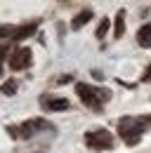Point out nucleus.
<instances>
[{
  "label": "nucleus",
  "mask_w": 151,
  "mask_h": 153,
  "mask_svg": "<svg viewBox=\"0 0 151 153\" xmlns=\"http://www.w3.org/2000/svg\"><path fill=\"white\" fill-rule=\"evenodd\" d=\"M149 125H151V115H139V118L125 115V118L118 120V134L123 137V141L128 146H135L139 141V134L144 132Z\"/></svg>",
  "instance_id": "obj_1"
},
{
  "label": "nucleus",
  "mask_w": 151,
  "mask_h": 153,
  "mask_svg": "<svg viewBox=\"0 0 151 153\" xmlns=\"http://www.w3.org/2000/svg\"><path fill=\"white\" fill-rule=\"evenodd\" d=\"M85 144L90 149H94V151H109V149H113V137L109 130L99 127V130L85 132Z\"/></svg>",
  "instance_id": "obj_2"
},
{
  "label": "nucleus",
  "mask_w": 151,
  "mask_h": 153,
  "mask_svg": "<svg viewBox=\"0 0 151 153\" xmlns=\"http://www.w3.org/2000/svg\"><path fill=\"white\" fill-rule=\"evenodd\" d=\"M76 94L80 97V101L85 104V106H90L94 111H99L102 108V99H99V90H92L90 85H85V82H78L76 85Z\"/></svg>",
  "instance_id": "obj_3"
},
{
  "label": "nucleus",
  "mask_w": 151,
  "mask_h": 153,
  "mask_svg": "<svg viewBox=\"0 0 151 153\" xmlns=\"http://www.w3.org/2000/svg\"><path fill=\"white\" fill-rule=\"evenodd\" d=\"M28 66H31V50L28 47H17L10 57V68L21 71V68H28Z\"/></svg>",
  "instance_id": "obj_4"
},
{
  "label": "nucleus",
  "mask_w": 151,
  "mask_h": 153,
  "mask_svg": "<svg viewBox=\"0 0 151 153\" xmlns=\"http://www.w3.org/2000/svg\"><path fill=\"white\" fill-rule=\"evenodd\" d=\"M40 104H43L47 111H66V108H69V101H66V99H55V97L40 99Z\"/></svg>",
  "instance_id": "obj_5"
},
{
  "label": "nucleus",
  "mask_w": 151,
  "mask_h": 153,
  "mask_svg": "<svg viewBox=\"0 0 151 153\" xmlns=\"http://www.w3.org/2000/svg\"><path fill=\"white\" fill-rule=\"evenodd\" d=\"M137 42H139L144 50L151 47V24H144V26L137 31Z\"/></svg>",
  "instance_id": "obj_6"
},
{
  "label": "nucleus",
  "mask_w": 151,
  "mask_h": 153,
  "mask_svg": "<svg viewBox=\"0 0 151 153\" xmlns=\"http://www.w3.org/2000/svg\"><path fill=\"white\" fill-rule=\"evenodd\" d=\"M33 33H36V24H26V26H19L17 31H14L12 40H14V42H21L24 38H28V36H33Z\"/></svg>",
  "instance_id": "obj_7"
},
{
  "label": "nucleus",
  "mask_w": 151,
  "mask_h": 153,
  "mask_svg": "<svg viewBox=\"0 0 151 153\" xmlns=\"http://www.w3.org/2000/svg\"><path fill=\"white\" fill-rule=\"evenodd\" d=\"M90 19H92V12H90V10H83L80 14H76V17H73V21H71V28H73V31H78V28H83V26H85Z\"/></svg>",
  "instance_id": "obj_8"
},
{
  "label": "nucleus",
  "mask_w": 151,
  "mask_h": 153,
  "mask_svg": "<svg viewBox=\"0 0 151 153\" xmlns=\"http://www.w3.org/2000/svg\"><path fill=\"white\" fill-rule=\"evenodd\" d=\"M123 33H125V10H120L116 14V24H113V36L123 38Z\"/></svg>",
  "instance_id": "obj_9"
},
{
  "label": "nucleus",
  "mask_w": 151,
  "mask_h": 153,
  "mask_svg": "<svg viewBox=\"0 0 151 153\" xmlns=\"http://www.w3.org/2000/svg\"><path fill=\"white\" fill-rule=\"evenodd\" d=\"M17 87H19V80L10 78V80H5V82L0 85V92H2V94H7V97H12L14 92H17Z\"/></svg>",
  "instance_id": "obj_10"
},
{
  "label": "nucleus",
  "mask_w": 151,
  "mask_h": 153,
  "mask_svg": "<svg viewBox=\"0 0 151 153\" xmlns=\"http://www.w3.org/2000/svg\"><path fill=\"white\" fill-rule=\"evenodd\" d=\"M109 24H111L109 19H102V21H99V26H97V31H94L97 40H102L104 36H106V31H109Z\"/></svg>",
  "instance_id": "obj_11"
},
{
  "label": "nucleus",
  "mask_w": 151,
  "mask_h": 153,
  "mask_svg": "<svg viewBox=\"0 0 151 153\" xmlns=\"http://www.w3.org/2000/svg\"><path fill=\"white\" fill-rule=\"evenodd\" d=\"M14 26H10V24H5V26H0V38H12L14 36Z\"/></svg>",
  "instance_id": "obj_12"
},
{
  "label": "nucleus",
  "mask_w": 151,
  "mask_h": 153,
  "mask_svg": "<svg viewBox=\"0 0 151 153\" xmlns=\"http://www.w3.org/2000/svg\"><path fill=\"white\" fill-rule=\"evenodd\" d=\"M7 54V47H0V73H2V59Z\"/></svg>",
  "instance_id": "obj_13"
},
{
  "label": "nucleus",
  "mask_w": 151,
  "mask_h": 153,
  "mask_svg": "<svg viewBox=\"0 0 151 153\" xmlns=\"http://www.w3.org/2000/svg\"><path fill=\"white\" fill-rule=\"evenodd\" d=\"M142 80H144V82H151V66L147 68V71H144V76H142Z\"/></svg>",
  "instance_id": "obj_14"
},
{
  "label": "nucleus",
  "mask_w": 151,
  "mask_h": 153,
  "mask_svg": "<svg viewBox=\"0 0 151 153\" xmlns=\"http://www.w3.org/2000/svg\"><path fill=\"white\" fill-rule=\"evenodd\" d=\"M71 80H73L71 76H61L59 80H57V82H59V85H66V82H71Z\"/></svg>",
  "instance_id": "obj_15"
}]
</instances>
